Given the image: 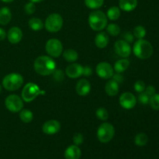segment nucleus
<instances>
[{"label": "nucleus", "instance_id": "nucleus-20", "mask_svg": "<svg viewBox=\"0 0 159 159\" xmlns=\"http://www.w3.org/2000/svg\"><path fill=\"white\" fill-rule=\"evenodd\" d=\"M109 36L106 32H100L96 36L95 38V43L98 48H105L108 45Z\"/></svg>", "mask_w": 159, "mask_h": 159}, {"label": "nucleus", "instance_id": "nucleus-39", "mask_svg": "<svg viewBox=\"0 0 159 159\" xmlns=\"http://www.w3.org/2000/svg\"><path fill=\"white\" fill-rule=\"evenodd\" d=\"M93 74V69L91 68V67L87 65V66L83 67V73H82V75L85 76V77H89L90 75H92Z\"/></svg>", "mask_w": 159, "mask_h": 159}, {"label": "nucleus", "instance_id": "nucleus-12", "mask_svg": "<svg viewBox=\"0 0 159 159\" xmlns=\"http://www.w3.org/2000/svg\"><path fill=\"white\" fill-rule=\"evenodd\" d=\"M120 104L121 107L126 110H131L135 107L137 102V99L134 95L131 93L126 92L124 93L120 97Z\"/></svg>", "mask_w": 159, "mask_h": 159}, {"label": "nucleus", "instance_id": "nucleus-32", "mask_svg": "<svg viewBox=\"0 0 159 159\" xmlns=\"http://www.w3.org/2000/svg\"><path fill=\"white\" fill-rule=\"evenodd\" d=\"M148 103L153 110H159V94L155 93L153 96H150Z\"/></svg>", "mask_w": 159, "mask_h": 159}, {"label": "nucleus", "instance_id": "nucleus-11", "mask_svg": "<svg viewBox=\"0 0 159 159\" xmlns=\"http://www.w3.org/2000/svg\"><path fill=\"white\" fill-rule=\"evenodd\" d=\"M114 50L116 54L124 58L129 57L131 53V48L129 43L124 40H119L114 43Z\"/></svg>", "mask_w": 159, "mask_h": 159}, {"label": "nucleus", "instance_id": "nucleus-23", "mask_svg": "<svg viewBox=\"0 0 159 159\" xmlns=\"http://www.w3.org/2000/svg\"><path fill=\"white\" fill-rule=\"evenodd\" d=\"M63 57L68 62H73L76 61L79 58V54L76 51L73 49H67L64 51Z\"/></svg>", "mask_w": 159, "mask_h": 159}, {"label": "nucleus", "instance_id": "nucleus-44", "mask_svg": "<svg viewBox=\"0 0 159 159\" xmlns=\"http://www.w3.org/2000/svg\"><path fill=\"white\" fill-rule=\"evenodd\" d=\"M1 1L3 2H6V3H10V2H12L14 0H1Z\"/></svg>", "mask_w": 159, "mask_h": 159}, {"label": "nucleus", "instance_id": "nucleus-45", "mask_svg": "<svg viewBox=\"0 0 159 159\" xmlns=\"http://www.w3.org/2000/svg\"><path fill=\"white\" fill-rule=\"evenodd\" d=\"M1 92H2V86L1 85H0V93H1Z\"/></svg>", "mask_w": 159, "mask_h": 159}, {"label": "nucleus", "instance_id": "nucleus-9", "mask_svg": "<svg viewBox=\"0 0 159 159\" xmlns=\"http://www.w3.org/2000/svg\"><path fill=\"white\" fill-rule=\"evenodd\" d=\"M45 50L51 57H58L62 54L63 45H62L61 42L57 39H50L47 41L46 45H45Z\"/></svg>", "mask_w": 159, "mask_h": 159}, {"label": "nucleus", "instance_id": "nucleus-7", "mask_svg": "<svg viewBox=\"0 0 159 159\" xmlns=\"http://www.w3.org/2000/svg\"><path fill=\"white\" fill-rule=\"evenodd\" d=\"M45 28L51 33L58 32L63 26V18L58 13H52L47 17L44 23Z\"/></svg>", "mask_w": 159, "mask_h": 159}, {"label": "nucleus", "instance_id": "nucleus-2", "mask_svg": "<svg viewBox=\"0 0 159 159\" xmlns=\"http://www.w3.org/2000/svg\"><path fill=\"white\" fill-rule=\"evenodd\" d=\"M153 47L152 43L144 39H138L133 47V52L140 59H148L153 54Z\"/></svg>", "mask_w": 159, "mask_h": 159}, {"label": "nucleus", "instance_id": "nucleus-43", "mask_svg": "<svg viewBox=\"0 0 159 159\" xmlns=\"http://www.w3.org/2000/svg\"><path fill=\"white\" fill-rule=\"evenodd\" d=\"M30 2H32L34 3H38V2H40L43 1V0H29Z\"/></svg>", "mask_w": 159, "mask_h": 159}, {"label": "nucleus", "instance_id": "nucleus-5", "mask_svg": "<svg viewBox=\"0 0 159 159\" xmlns=\"http://www.w3.org/2000/svg\"><path fill=\"white\" fill-rule=\"evenodd\" d=\"M43 94H45L44 91H42L37 84L34 83V82H30L23 87V90H22L21 98L25 102H30L34 100L40 95Z\"/></svg>", "mask_w": 159, "mask_h": 159}, {"label": "nucleus", "instance_id": "nucleus-36", "mask_svg": "<svg viewBox=\"0 0 159 159\" xmlns=\"http://www.w3.org/2000/svg\"><path fill=\"white\" fill-rule=\"evenodd\" d=\"M84 141V137L81 133H76L73 136V142L75 145L79 146L82 144Z\"/></svg>", "mask_w": 159, "mask_h": 159}, {"label": "nucleus", "instance_id": "nucleus-34", "mask_svg": "<svg viewBox=\"0 0 159 159\" xmlns=\"http://www.w3.org/2000/svg\"><path fill=\"white\" fill-rule=\"evenodd\" d=\"M53 77H54V80L57 81V82H61L65 79V73L63 72V71L61 70H56L52 73Z\"/></svg>", "mask_w": 159, "mask_h": 159}, {"label": "nucleus", "instance_id": "nucleus-35", "mask_svg": "<svg viewBox=\"0 0 159 159\" xmlns=\"http://www.w3.org/2000/svg\"><path fill=\"white\" fill-rule=\"evenodd\" d=\"M145 88L146 85L142 80H138L134 83V89L136 90L138 93H143V92H144V90H145Z\"/></svg>", "mask_w": 159, "mask_h": 159}, {"label": "nucleus", "instance_id": "nucleus-27", "mask_svg": "<svg viewBox=\"0 0 159 159\" xmlns=\"http://www.w3.org/2000/svg\"><path fill=\"white\" fill-rule=\"evenodd\" d=\"M148 141V137L146 134L144 133H139L135 136L134 138V143L136 145L139 147H143L147 144Z\"/></svg>", "mask_w": 159, "mask_h": 159}, {"label": "nucleus", "instance_id": "nucleus-26", "mask_svg": "<svg viewBox=\"0 0 159 159\" xmlns=\"http://www.w3.org/2000/svg\"><path fill=\"white\" fill-rule=\"evenodd\" d=\"M20 118L25 124H29L34 119V113L27 109H23L20 113Z\"/></svg>", "mask_w": 159, "mask_h": 159}, {"label": "nucleus", "instance_id": "nucleus-31", "mask_svg": "<svg viewBox=\"0 0 159 159\" xmlns=\"http://www.w3.org/2000/svg\"><path fill=\"white\" fill-rule=\"evenodd\" d=\"M96 115L97 116L98 119L100 120L105 121L108 120L109 118V113L107 110V109L103 108V107H100V108L97 109L96 111Z\"/></svg>", "mask_w": 159, "mask_h": 159}, {"label": "nucleus", "instance_id": "nucleus-29", "mask_svg": "<svg viewBox=\"0 0 159 159\" xmlns=\"http://www.w3.org/2000/svg\"><path fill=\"white\" fill-rule=\"evenodd\" d=\"M107 30L110 35L116 37V36L119 35L120 33V27L115 23H110L109 25H107Z\"/></svg>", "mask_w": 159, "mask_h": 159}, {"label": "nucleus", "instance_id": "nucleus-40", "mask_svg": "<svg viewBox=\"0 0 159 159\" xmlns=\"http://www.w3.org/2000/svg\"><path fill=\"white\" fill-rule=\"evenodd\" d=\"M144 91H145L144 93H145L146 94L148 95L149 96H153L154 94H155L156 90H155V88L153 85H148L147 88H145V90H144Z\"/></svg>", "mask_w": 159, "mask_h": 159}, {"label": "nucleus", "instance_id": "nucleus-30", "mask_svg": "<svg viewBox=\"0 0 159 159\" xmlns=\"http://www.w3.org/2000/svg\"><path fill=\"white\" fill-rule=\"evenodd\" d=\"M134 37L138 39H144L146 36V30L143 26H138L134 29L133 32Z\"/></svg>", "mask_w": 159, "mask_h": 159}, {"label": "nucleus", "instance_id": "nucleus-38", "mask_svg": "<svg viewBox=\"0 0 159 159\" xmlns=\"http://www.w3.org/2000/svg\"><path fill=\"white\" fill-rule=\"evenodd\" d=\"M123 36H124V40L127 41V43H132L134 41V34L131 32H125Z\"/></svg>", "mask_w": 159, "mask_h": 159}, {"label": "nucleus", "instance_id": "nucleus-16", "mask_svg": "<svg viewBox=\"0 0 159 159\" xmlns=\"http://www.w3.org/2000/svg\"><path fill=\"white\" fill-rule=\"evenodd\" d=\"M91 91L90 82L86 79H81L76 85V93L81 96H87Z\"/></svg>", "mask_w": 159, "mask_h": 159}, {"label": "nucleus", "instance_id": "nucleus-13", "mask_svg": "<svg viewBox=\"0 0 159 159\" xmlns=\"http://www.w3.org/2000/svg\"><path fill=\"white\" fill-rule=\"evenodd\" d=\"M61 130V124L56 120H50L46 121L42 127V130L45 134L54 135L58 133Z\"/></svg>", "mask_w": 159, "mask_h": 159}, {"label": "nucleus", "instance_id": "nucleus-17", "mask_svg": "<svg viewBox=\"0 0 159 159\" xmlns=\"http://www.w3.org/2000/svg\"><path fill=\"white\" fill-rule=\"evenodd\" d=\"M81 155H82V152L79 146L74 144V145H71L67 148L65 152V158L79 159L81 158Z\"/></svg>", "mask_w": 159, "mask_h": 159}, {"label": "nucleus", "instance_id": "nucleus-25", "mask_svg": "<svg viewBox=\"0 0 159 159\" xmlns=\"http://www.w3.org/2000/svg\"><path fill=\"white\" fill-rule=\"evenodd\" d=\"M29 26L32 30L40 31L43 27V21L37 17H33L29 20Z\"/></svg>", "mask_w": 159, "mask_h": 159}, {"label": "nucleus", "instance_id": "nucleus-15", "mask_svg": "<svg viewBox=\"0 0 159 159\" xmlns=\"http://www.w3.org/2000/svg\"><path fill=\"white\" fill-rule=\"evenodd\" d=\"M65 73L71 79H78L82 75L83 67L79 64L72 63L67 67Z\"/></svg>", "mask_w": 159, "mask_h": 159}, {"label": "nucleus", "instance_id": "nucleus-3", "mask_svg": "<svg viewBox=\"0 0 159 159\" xmlns=\"http://www.w3.org/2000/svg\"><path fill=\"white\" fill-rule=\"evenodd\" d=\"M89 24L95 31H101L107 26V16L103 12L99 10L93 11L89 16Z\"/></svg>", "mask_w": 159, "mask_h": 159}, {"label": "nucleus", "instance_id": "nucleus-28", "mask_svg": "<svg viewBox=\"0 0 159 159\" xmlns=\"http://www.w3.org/2000/svg\"><path fill=\"white\" fill-rule=\"evenodd\" d=\"M104 0H85V5L91 9H97L103 5Z\"/></svg>", "mask_w": 159, "mask_h": 159}, {"label": "nucleus", "instance_id": "nucleus-22", "mask_svg": "<svg viewBox=\"0 0 159 159\" xmlns=\"http://www.w3.org/2000/svg\"><path fill=\"white\" fill-rule=\"evenodd\" d=\"M130 66V61L126 58L120 59L114 64L113 69L116 73H122L125 71Z\"/></svg>", "mask_w": 159, "mask_h": 159}, {"label": "nucleus", "instance_id": "nucleus-6", "mask_svg": "<svg viewBox=\"0 0 159 159\" xmlns=\"http://www.w3.org/2000/svg\"><path fill=\"white\" fill-rule=\"evenodd\" d=\"M115 128L110 123H103L97 130V138L101 143H108L113 138Z\"/></svg>", "mask_w": 159, "mask_h": 159}, {"label": "nucleus", "instance_id": "nucleus-4", "mask_svg": "<svg viewBox=\"0 0 159 159\" xmlns=\"http://www.w3.org/2000/svg\"><path fill=\"white\" fill-rule=\"evenodd\" d=\"M23 84V77L19 73H10L2 79V86L8 91H16Z\"/></svg>", "mask_w": 159, "mask_h": 159}, {"label": "nucleus", "instance_id": "nucleus-42", "mask_svg": "<svg viewBox=\"0 0 159 159\" xmlns=\"http://www.w3.org/2000/svg\"><path fill=\"white\" fill-rule=\"evenodd\" d=\"M6 36H7V34H6V32L5 31V30L0 27V41L5 40V38L6 37Z\"/></svg>", "mask_w": 159, "mask_h": 159}, {"label": "nucleus", "instance_id": "nucleus-1", "mask_svg": "<svg viewBox=\"0 0 159 159\" xmlns=\"http://www.w3.org/2000/svg\"><path fill=\"white\" fill-rule=\"evenodd\" d=\"M34 68L36 72L40 75H50L55 71L56 63L51 57L40 56L34 61Z\"/></svg>", "mask_w": 159, "mask_h": 159}, {"label": "nucleus", "instance_id": "nucleus-21", "mask_svg": "<svg viewBox=\"0 0 159 159\" xmlns=\"http://www.w3.org/2000/svg\"><path fill=\"white\" fill-rule=\"evenodd\" d=\"M12 20V12L8 7H2L0 9V24L7 25Z\"/></svg>", "mask_w": 159, "mask_h": 159}, {"label": "nucleus", "instance_id": "nucleus-14", "mask_svg": "<svg viewBox=\"0 0 159 159\" xmlns=\"http://www.w3.org/2000/svg\"><path fill=\"white\" fill-rule=\"evenodd\" d=\"M6 37H7L9 42H10L12 44H16V43H20V40L23 38V32L20 27L12 26L9 30Z\"/></svg>", "mask_w": 159, "mask_h": 159}, {"label": "nucleus", "instance_id": "nucleus-24", "mask_svg": "<svg viewBox=\"0 0 159 159\" xmlns=\"http://www.w3.org/2000/svg\"><path fill=\"white\" fill-rule=\"evenodd\" d=\"M120 9L117 6H112L108 9L107 13V16L109 20L114 21V20H118L120 16Z\"/></svg>", "mask_w": 159, "mask_h": 159}, {"label": "nucleus", "instance_id": "nucleus-33", "mask_svg": "<svg viewBox=\"0 0 159 159\" xmlns=\"http://www.w3.org/2000/svg\"><path fill=\"white\" fill-rule=\"evenodd\" d=\"M24 11L28 15H32L36 11V6L32 2H29L24 6Z\"/></svg>", "mask_w": 159, "mask_h": 159}, {"label": "nucleus", "instance_id": "nucleus-10", "mask_svg": "<svg viewBox=\"0 0 159 159\" xmlns=\"http://www.w3.org/2000/svg\"><path fill=\"white\" fill-rule=\"evenodd\" d=\"M96 71L97 75L103 79H110L114 74L113 67L107 62H100L98 64Z\"/></svg>", "mask_w": 159, "mask_h": 159}, {"label": "nucleus", "instance_id": "nucleus-19", "mask_svg": "<svg viewBox=\"0 0 159 159\" xmlns=\"http://www.w3.org/2000/svg\"><path fill=\"white\" fill-rule=\"evenodd\" d=\"M138 6V0H120V9L124 12H131L134 10Z\"/></svg>", "mask_w": 159, "mask_h": 159}, {"label": "nucleus", "instance_id": "nucleus-18", "mask_svg": "<svg viewBox=\"0 0 159 159\" xmlns=\"http://www.w3.org/2000/svg\"><path fill=\"white\" fill-rule=\"evenodd\" d=\"M119 84L113 79L108 81L106 84L105 91L110 96H115L119 93Z\"/></svg>", "mask_w": 159, "mask_h": 159}, {"label": "nucleus", "instance_id": "nucleus-8", "mask_svg": "<svg viewBox=\"0 0 159 159\" xmlns=\"http://www.w3.org/2000/svg\"><path fill=\"white\" fill-rule=\"evenodd\" d=\"M5 105L7 110L12 113H18L23 108V101L22 98L17 95L12 94L6 97Z\"/></svg>", "mask_w": 159, "mask_h": 159}, {"label": "nucleus", "instance_id": "nucleus-41", "mask_svg": "<svg viewBox=\"0 0 159 159\" xmlns=\"http://www.w3.org/2000/svg\"><path fill=\"white\" fill-rule=\"evenodd\" d=\"M112 78H113V80L116 81L118 84L121 83V82H123V81H124V77H123V75L120 74V73H116V74H113V77Z\"/></svg>", "mask_w": 159, "mask_h": 159}, {"label": "nucleus", "instance_id": "nucleus-37", "mask_svg": "<svg viewBox=\"0 0 159 159\" xmlns=\"http://www.w3.org/2000/svg\"><path fill=\"white\" fill-rule=\"evenodd\" d=\"M149 99H150V96H149L148 95L146 94L144 92L141 93L139 94V96H138V100H139V102H141V104H143V105H146V104L148 103Z\"/></svg>", "mask_w": 159, "mask_h": 159}]
</instances>
